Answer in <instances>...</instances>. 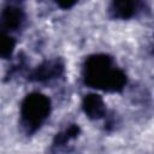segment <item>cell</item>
<instances>
[{
    "instance_id": "6da1fadb",
    "label": "cell",
    "mask_w": 154,
    "mask_h": 154,
    "mask_svg": "<svg viewBox=\"0 0 154 154\" xmlns=\"http://www.w3.org/2000/svg\"><path fill=\"white\" fill-rule=\"evenodd\" d=\"M83 77L87 85L106 91H119L126 84V75L106 54L89 57L84 63Z\"/></svg>"
},
{
    "instance_id": "7a4b0ae2",
    "label": "cell",
    "mask_w": 154,
    "mask_h": 154,
    "mask_svg": "<svg viewBox=\"0 0 154 154\" xmlns=\"http://www.w3.org/2000/svg\"><path fill=\"white\" fill-rule=\"evenodd\" d=\"M51 111L49 99L40 93H31L25 96L20 106L22 123L29 132L37 130L47 119Z\"/></svg>"
},
{
    "instance_id": "5b68a950",
    "label": "cell",
    "mask_w": 154,
    "mask_h": 154,
    "mask_svg": "<svg viewBox=\"0 0 154 154\" xmlns=\"http://www.w3.org/2000/svg\"><path fill=\"white\" fill-rule=\"evenodd\" d=\"M82 106H83V109H84L85 114L91 119H99L106 112V107H105L103 100L101 99V96H99L96 94L87 95L83 99Z\"/></svg>"
},
{
    "instance_id": "3957f363",
    "label": "cell",
    "mask_w": 154,
    "mask_h": 154,
    "mask_svg": "<svg viewBox=\"0 0 154 154\" xmlns=\"http://www.w3.org/2000/svg\"><path fill=\"white\" fill-rule=\"evenodd\" d=\"M63 69H64L63 64L59 60L45 61L43 64L37 66L32 71V73L30 76V79L38 81V82L53 79V78H57L58 76H60L63 73Z\"/></svg>"
},
{
    "instance_id": "8992f818",
    "label": "cell",
    "mask_w": 154,
    "mask_h": 154,
    "mask_svg": "<svg viewBox=\"0 0 154 154\" xmlns=\"http://www.w3.org/2000/svg\"><path fill=\"white\" fill-rule=\"evenodd\" d=\"M109 12L116 18H130L136 12V2L134 1H114L109 7Z\"/></svg>"
},
{
    "instance_id": "52a82bcc",
    "label": "cell",
    "mask_w": 154,
    "mask_h": 154,
    "mask_svg": "<svg viewBox=\"0 0 154 154\" xmlns=\"http://www.w3.org/2000/svg\"><path fill=\"white\" fill-rule=\"evenodd\" d=\"M14 49V40L2 29H0V58H8Z\"/></svg>"
},
{
    "instance_id": "277c9868",
    "label": "cell",
    "mask_w": 154,
    "mask_h": 154,
    "mask_svg": "<svg viewBox=\"0 0 154 154\" xmlns=\"http://www.w3.org/2000/svg\"><path fill=\"white\" fill-rule=\"evenodd\" d=\"M24 20V12L16 6H6L0 13V29L16 30L18 29Z\"/></svg>"
},
{
    "instance_id": "ba28073f",
    "label": "cell",
    "mask_w": 154,
    "mask_h": 154,
    "mask_svg": "<svg viewBox=\"0 0 154 154\" xmlns=\"http://www.w3.org/2000/svg\"><path fill=\"white\" fill-rule=\"evenodd\" d=\"M78 131H79V129H78L77 125H71V126H69L64 132H61V134H59V135L57 136V142H58L59 144H63V143L67 142L69 140L75 138V137L77 136Z\"/></svg>"
}]
</instances>
